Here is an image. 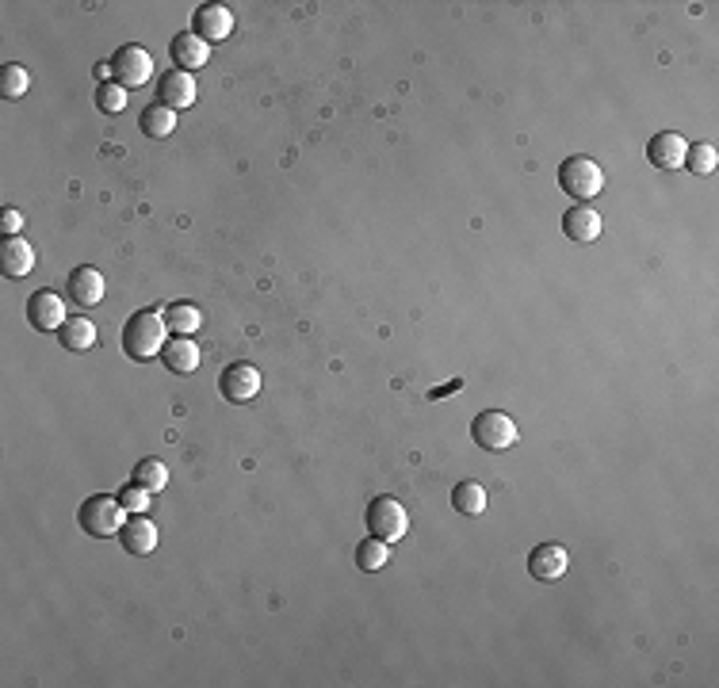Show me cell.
<instances>
[{"mask_svg":"<svg viewBox=\"0 0 719 688\" xmlns=\"http://www.w3.org/2000/svg\"><path fill=\"white\" fill-rule=\"evenodd\" d=\"M165 333H169V325H165L161 310H138L123 325V352L131 356L134 364H146L153 356H161V348L169 341Z\"/></svg>","mask_w":719,"mask_h":688,"instance_id":"1","label":"cell"},{"mask_svg":"<svg viewBox=\"0 0 719 688\" xmlns=\"http://www.w3.org/2000/svg\"><path fill=\"white\" fill-rule=\"evenodd\" d=\"M127 509H123V501L111 494H96V497H85V505H81V513H77V524L85 528L88 536L96 539H108V536H119V528L127 524Z\"/></svg>","mask_w":719,"mask_h":688,"instance_id":"2","label":"cell"},{"mask_svg":"<svg viewBox=\"0 0 719 688\" xmlns=\"http://www.w3.org/2000/svg\"><path fill=\"white\" fill-rule=\"evenodd\" d=\"M559 188L570 195V199H593L605 188V172L593 157H567L559 165Z\"/></svg>","mask_w":719,"mask_h":688,"instance_id":"3","label":"cell"},{"mask_svg":"<svg viewBox=\"0 0 719 688\" xmlns=\"http://www.w3.org/2000/svg\"><path fill=\"white\" fill-rule=\"evenodd\" d=\"M471 436H475V444L486 448V452H505V448L517 444V421L505 417L502 409H486V413L475 417Z\"/></svg>","mask_w":719,"mask_h":688,"instance_id":"4","label":"cell"},{"mask_svg":"<svg viewBox=\"0 0 719 688\" xmlns=\"http://www.w3.org/2000/svg\"><path fill=\"white\" fill-rule=\"evenodd\" d=\"M368 532L379 539H387V543H398V539L406 536V528H410V516H406V509L394 501V497H371L368 505Z\"/></svg>","mask_w":719,"mask_h":688,"instance_id":"5","label":"cell"},{"mask_svg":"<svg viewBox=\"0 0 719 688\" xmlns=\"http://www.w3.org/2000/svg\"><path fill=\"white\" fill-rule=\"evenodd\" d=\"M111 73H115V85L142 88L153 77L150 50H142V46H119L115 58H111Z\"/></svg>","mask_w":719,"mask_h":688,"instance_id":"6","label":"cell"},{"mask_svg":"<svg viewBox=\"0 0 719 688\" xmlns=\"http://www.w3.org/2000/svg\"><path fill=\"white\" fill-rule=\"evenodd\" d=\"M218 390H222V398L226 402H253L257 394H261V371L253 364H230L222 375H218Z\"/></svg>","mask_w":719,"mask_h":688,"instance_id":"7","label":"cell"},{"mask_svg":"<svg viewBox=\"0 0 719 688\" xmlns=\"http://www.w3.org/2000/svg\"><path fill=\"white\" fill-rule=\"evenodd\" d=\"M230 31H234V12H230L226 4H203V8H196V16H192V35H199L207 46L226 43Z\"/></svg>","mask_w":719,"mask_h":688,"instance_id":"8","label":"cell"},{"mask_svg":"<svg viewBox=\"0 0 719 688\" xmlns=\"http://www.w3.org/2000/svg\"><path fill=\"white\" fill-rule=\"evenodd\" d=\"M27 322H31V329H39V333H58V329L69 322L66 302L58 299L54 291H35V295L27 299Z\"/></svg>","mask_w":719,"mask_h":688,"instance_id":"9","label":"cell"},{"mask_svg":"<svg viewBox=\"0 0 719 688\" xmlns=\"http://www.w3.org/2000/svg\"><path fill=\"white\" fill-rule=\"evenodd\" d=\"M157 104H165V108H192L196 104V81H192V73H184V69H169L165 77H161V85H157Z\"/></svg>","mask_w":719,"mask_h":688,"instance_id":"10","label":"cell"},{"mask_svg":"<svg viewBox=\"0 0 719 688\" xmlns=\"http://www.w3.org/2000/svg\"><path fill=\"white\" fill-rule=\"evenodd\" d=\"M119 543H123V551L134 555V559H146L157 551V528H153L146 513H134L123 528H119Z\"/></svg>","mask_w":719,"mask_h":688,"instance_id":"11","label":"cell"},{"mask_svg":"<svg viewBox=\"0 0 719 688\" xmlns=\"http://www.w3.org/2000/svg\"><path fill=\"white\" fill-rule=\"evenodd\" d=\"M567 566H570V555H567V547H559V543H540V547L528 555V570H532L536 581H559L567 574Z\"/></svg>","mask_w":719,"mask_h":688,"instance_id":"12","label":"cell"},{"mask_svg":"<svg viewBox=\"0 0 719 688\" xmlns=\"http://www.w3.org/2000/svg\"><path fill=\"white\" fill-rule=\"evenodd\" d=\"M685 138L677 134V130H658L651 138V146H647V161H651L654 169H681L685 165Z\"/></svg>","mask_w":719,"mask_h":688,"instance_id":"13","label":"cell"},{"mask_svg":"<svg viewBox=\"0 0 719 688\" xmlns=\"http://www.w3.org/2000/svg\"><path fill=\"white\" fill-rule=\"evenodd\" d=\"M66 291H69V299L77 302L81 310H88V306H96V302L104 299V276H100L96 268L81 264V268H73V272H69Z\"/></svg>","mask_w":719,"mask_h":688,"instance_id":"14","label":"cell"},{"mask_svg":"<svg viewBox=\"0 0 719 688\" xmlns=\"http://www.w3.org/2000/svg\"><path fill=\"white\" fill-rule=\"evenodd\" d=\"M601 230H605V222H601V215H597L593 207H586V203L570 207L567 215H563V234H567L570 241H578V245L597 241V237H601Z\"/></svg>","mask_w":719,"mask_h":688,"instance_id":"15","label":"cell"},{"mask_svg":"<svg viewBox=\"0 0 719 688\" xmlns=\"http://www.w3.org/2000/svg\"><path fill=\"white\" fill-rule=\"evenodd\" d=\"M31 268H35V249L23 237H4L0 241V272L12 280H23V276H31Z\"/></svg>","mask_w":719,"mask_h":688,"instance_id":"16","label":"cell"},{"mask_svg":"<svg viewBox=\"0 0 719 688\" xmlns=\"http://www.w3.org/2000/svg\"><path fill=\"white\" fill-rule=\"evenodd\" d=\"M169 54H173V65L176 69H184V73H192V69H203L207 58H211V46L203 43L199 35H176L173 43H169Z\"/></svg>","mask_w":719,"mask_h":688,"instance_id":"17","label":"cell"},{"mask_svg":"<svg viewBox=\"0 0 719 688\" xmlns=\"http://www.w3.org/2000/svg\"><path fill=\"white\" fill-rule=\"evenodd\" d=\"M161 360H165V367H169L173 375H192L199 367V344L188 341V337H173V341H165V348H161Z\"/></svg>","mask_w":719,"mask_h":688,"instance_id":"18","label":"cell"},{"mask_svg":"<svg viewBox=\"0 0 719 688\" xmlns=\"http://www.w3.org/2000/svg\"><path fill=\"white\" fill-rule=\"evenodd\" d=\"M161 314H165V325L173 329V337H192L199 325H203V314H199V306H192V302H173V306H165Z\"/></svg>","mask_w":719,"mask_h":688,"instance_id":"19","label":"cell"},{"mask_svg":"<svg viewBox=\"0 0 719 688\" xmlns=\"http://www.w3.org/2000/svg\"><path fill=\"white\" fill-rule=\"evenodd\" d=\"M58 341L66 344L69 352H88L96 344V325L88 318H69L62 329H58Z\"/></svg>","mask_w":719,"mask_h":688,"instance_id":"20","label":"cell"},{"mask_svg":"<svg viewBox=\"0 0 719 688\" xmlns=\"http://www.w3.org/2000/svg\"><path fill=\"white\" fill-rule=\"evenodd\" d=\"M452 509L463 516H482L486 490H482L479 482H459V486H452Z\"/></svg>","mask_w":719,"mask_h":688,"instance_id":"21","label":"cell"},{"mask_svg":"<svg viewBox=\"0 0 719 688\" xmlns=\"http://www.w3.org/2000/svg\"><path fill=\"white\" fill-rule=\"evenodd\" d=\"M387 562H391V543H387V539L371 536L356 547V566H360V570H383Z\"/></svg>","mask_w":719,"mask_h":688,"instance_id":"22","label":"cell"},{"mask_svg":"<svg viewBox=\"0 0 719 688\" xmlns=\"http://www.w3.org/2000/svg\"><path fill=\"white\" fill-rule=\"evenodd\" d=\"M142 130L150 138H169L176 130V111L165 108V104H150V108L142 111Z\"/></svg>","mask_w":719,"mask_h":688,"instance_id":"23","label":"cell"},{"mask_svg":"<svg viewBox=\"0 0 719 688\" xmlns=\"http://www.w3.org/2000/svg\"><path fill=\"white\" fill-rule=\"evenodd\" d=\"M134 482H138V486H146L150 494H157V490H165V486H169V467H165L161 459H142V463L134 467Z\"/></svg>","mask_w":719,"mask_h":688,"instance_id":"24","label":"cell"},{"mask_svg":"<svg viewBox=\"0 0 719 688\" xmlns=\"http://www.w3.org/2000/svg\"><path fill=\"white\" fill-rule=\"evenodd\" d=\"M27 85H31V73L23 69V65H4L0 69V96L4 100H20L23 92H27Z\"/></svg>","mask_w":719,"mask_h":688,"instance_id":"25","label":"cell"},{"mask_svg":"<svg viewBox=\"0 0 719 688\" xmlns=\"http://www.w3.org/2000/svg\"><path fill=\"white\" fill-rule=\"evenodd\" d=\"M716 165H719V153L716 146H708V142L685 150V169L693 172V176H708V172H716Z\"/></svg>","mask_w":719,"mask_h":688,"instance_id":"26","label":"cell"},{"mask_svg":"<svg viewBox=\"0 0 719 688\" xmlns=\"http://www.w3.org/2000/svg\"><path fill=\"white\" fill-rule=\"evenodd\" d=\"M96 104H100V111H108V115H119V111L127 108V88L123 85H100V92H96Z\"/></svg>","mask_w":719,"mask_h":688,"instance_id":"27","label":"cell"},{"mask_svg":"<svg viewBox=\"0 0 719 688\" xmlns=\"http://www.w3.org/2000/svg\"><path fill=\"white\" fill-rule=\"evenodd\" d=\"M119 501H123V509H127V513H146V509H150V490H146V486H138V482H131V486H123V490H119Z\"/></svg>","mask_w":719,"mask_h":688,"instance_id":"28","label":"cell"},{"mask_svg":"<svg viewBox=\"0 0 719 688\" xmlns=\"http://www.w3.org/2000/svg\"><path fill=\"white\" fill-rule=\"evenodd\" d=\"M0 230L8 237H20L23 234V215L20 211H4V218H0Z\"/></svg>","mask_w":719,"mask_h":688,"instance_id":"29","label":"cell"}]
</instances>
